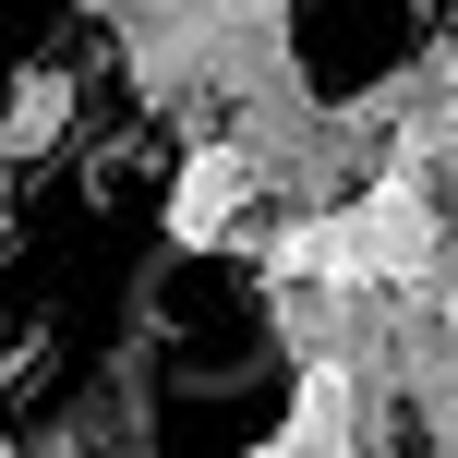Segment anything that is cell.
I'll list each match as a JSON object with an SVG mask.
<instances>
[{
	"label": "cell",
	"mask_w": 458,
	"mask_h": 458,
	"mask_svg": "<svg viewBox=\"0 0 458 458\" xmlns=\"http://www.w3.org/2000/svg\"><path fill=\"white\" fill-rule=\"evenodd\" d=\"M61 133H72V72H24L0 145H13V157H37V145H61Z\"/></svg>",
	"instance_id": "obj_2"
},
{
	"label": "cell",
	"mask_w": 458,
	"mask_h": 458,
	"mask_svg": "<svg viewBox=\"0 0 458 458\" xmlns=\"http://www.w3.org/2000/svg\"><path fill=\"white\" fill-rule=\"evenodd\" d=\"M253 193H266V157L253 145H193L169 169V253H217L253 229Z\"/></svg>",
	"instance_id": "obj_1"
}]
</instances>
